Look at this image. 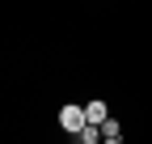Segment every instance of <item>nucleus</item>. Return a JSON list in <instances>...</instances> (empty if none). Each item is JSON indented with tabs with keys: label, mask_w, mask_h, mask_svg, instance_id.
Here are the masks:
<instances>
[{
	"label": "nucleus",
	"mask_w": 152,
	"mask_h": 144,
	"mask_svg": "<svg viewBox=\"0 0 152 144\" xmlns=\"http://www.w3.org/2000/svg\"><path fill=\"white\" fill-rule=\"evenodd\" d=\"M59 127H64V132H72V136H80V132L89 127V119H85V106L68 102L64 110H59Z\"/></svg>",
	"instance_id": "obj_1"
},
{
	"label": "nucleus",
	"mask_w": 152,
	"mask_h": 144,
	"mask_svg": "<svg viewBox=\"0 0 152 144\" xmlns=\"http://www.w3.org/2000/svg\"><path fill=\"white\" fill-rule=\"evenodd\" d=\"M85 119L93 123V127H102V123H110V110H106V102H89V106H85Z\"/></svg>",
	"instance_id": "obj_2"
},
{
	"label": "nucleus",
	"mask_w": 152,
	"mask_h": 144,
	"mask_svg": "<svg viewBox=\"0 0 152 144\" xmlns=\"http://www.w3.org/2000/svg\"><path fill=\"white\" fill-rule=\"evenodd\" d=\"M123 136V127H118V119H110V123H102V144L106 140H118Z\"/></svg>",
	"instance_id": "obj_3"
},
{
	"label": "nucleus",
	"mask_w": 152,
	"mask_h": 144,
	"mask_svg": "<svg viewBox=\"0 0 152 144\" xmlns=\"http://www.w3.org/2000/svg\"><path fill=\"white\" fill-rule=\"evenodd\" d=\"M80 144H102V127H93V123H89V127L80 132Z\"/></svg>",
	"instance_id": "obj_4"
},
{
	"label": "nucleus",
	"mask_w": 152,
	"mask_h": 144,
	"mask_svg": "<svg viewBox=\"0 0 152 144\" xmlns=\"http://www.w3.org/2000/svg\"><path fill=\"white\" fill-rule=\"evenodd\" d=\"M106 144H123V140H106Z\"/></svg>",
	"instance_id": "obj_5"
}]
</instances>
